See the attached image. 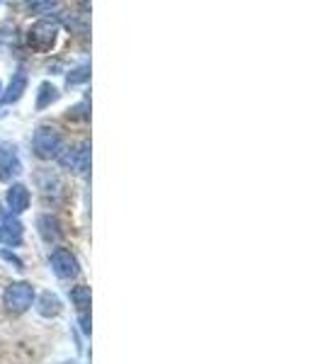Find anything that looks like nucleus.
<instances>
[{"instance_id": "obj_1", "label": "nucleus", "mask_w": 323, "mask_h": 364, "mask_svg": "<svg viewBox=\"0 0 323 364\" xmlns=\"http://www.w3.org/2000/svg\"><path fill=\"white\" fill-rule=\"evenodd\" d=\"M32 301H34V286L27 284V282H13V284L5 286L3 304L13 314H24L32 306Z\"/></svg>"}, {"instance_id": "obj_2", "label": "nucleus", "mask_w": 323, "mask_h": 364, "mask_svg": "<svg viewBox=\"0 0 323 364\" xmlns=\"http://www.w3.org/2000/svg\"><path fill=\"white\" fill-rule=\"evenodd\" d=\"M32 146L34 153L39 158H56L61 153V134L54 129V126H39L32 136Z\"/></svg>"}, {"instance_id": "obj_3", "label": "nucleus", "mask_w": 323, "mask_h": 364, "mask_svg": "<svg viewBox=\"0 0 323 364\" xmlns=\"http://www.w3.org/2000/svg\"><path fill=\"white\" fill-rule=\"evenodd\" d=\"M56 158H59L61 168H66V170L85 173L90 168V146L88 143H80V146L66 148V151H61Z\"/></svg>"}, {"instance_id": "obj_4", "label": "nucleus", "mask_w": 323, "mask_h": 364, "mask_svg": "<svg viewBox=\"0 0 323 364\" xmlns=\"http://www.w3.org/2000/svg\"><path fill=\"white\" fill-rule=\"evenodd\" d=\"M49 263L54 275L61 277V279H71V277L78 275V260H76V255L69 248H54Z\"/></svg>"}, {"instance_id": "obj_5", "label": "nucleus", "mask_w": 323, "mask_h": 364, "mask_svg": "<svg viewBox=\"0 0 323 364\" xmlns=\"http://www.w3.org/2000/svg\"><path fill=\"white\" fill-rule=\"evenodd\" d=\"M29 44L34 46V49H51V44H54L56 39V24L51 22V20H39L37 24H32L29 27Z\"/></svg>"}, {"instance_id": "obj_6", "label": "nucleus", "mask_w": 323, "mask_h": 364, "mask_svg": "<svg viewBox=\"0 0 323 364\" xmlns=\"http://www.w3.org/2000/svg\"><path fill=\"white\" fill-rule=\"evenodd\" d=\"M20 173H22V163L17 158V148L3 143L0 146V180H10Z\"/></svg>"}, {"instance_id": "obj_7", "label": "nucleus", "mask_w": 323, "mask_h": 364, "mask_svg": "<svg viewBox=\"0 0 323 364\" xmlns=\"http://www.w3.org/2000/svg\"><path fill=\"white\" fill-rule=\"evenodd\" d=\"M22 224L15 217H5L0 221V243L3 245H20L22 243Z\"/></svg>"}, {"instance_id": "obj_8", "label": "nucleus", "mask_w": 323, "mask_h": 364, "mask_svg": "<svg viewBox=\"0 0 323 364\" xmlns=\"http://www.w3.org/2000/svg\"><path fill=\"white\" fill-rule=\"evenodd\" d=\"M8 207L13 214H22L27 212L29 207V189L24 187V184H13V187L8 189Z\"/></svg>"}, {"instance_id": "obj_9", "label": "nucleus", "mask_w": 323, "mask_h": 364, "mask_svg": "<svg viewBox=\"0 0 323 364\" xmlns=\"http://www.w3.org/2000/svg\"><path fill=\"white\" fill-rule=\"evenodd\" d=\"M37 226H39V235H42L46 243H59L61 240V228L54 217H49V214H46V217H39Z\"/></svg>"}, {"instance_id": "obj_10", "label": "nucleus", "mask_w": 323, "mask_h": 364, "mask_svg": "<svg viewBox=\"0 0 323 364\" xmlns=\"http://www.w3.org/2000/svg\"><path fill=\"white\" fill-rule=\"evenodd\" d=\"M37 311L39 316H44V319H51V316H59L61 314V301L56 294H51V291H44L42 296H39L37 301Z\"/></svg>"}, {"instance_id": "obj_11", "label": "nucleus", "mask_w": 323, "mask_h": 364, "mask_svg": "<svg viewBox=\"0 0 323 364\" xmlns=\"http://www.w3.org/2000/svg\"><path fill=\"white\" fill-rule=\"evenodd\" d=\"M24 88H27V73H24V71H17V75H15L8 92H5V102H17L20 97H22Z\"/></svg>"}, {"instance_id": "obj_12", "label": "nucleus", "mask_w": 323, "mask_h": 364, "mask_svg": "<svg viewBox=\"0 0 323 364\" xmlns=\"http://www.w3.org/2000/svg\"><path fill=\"white\" fill-rule=\"evenodd\" d=\"M71 301H73V306L78 309V314H85L90 306V286L85 284H78L71 289Z\"/></svg>"}, {"instance_id": "obj_13", "label": "nucleus", "mask_w": 323, "mask_h": 364, "mask_svg": "<svg viewBox=\"0 0 323 364\" xmlns=\"http://www.w3.org/2000/svg\"><path fill=\"white\" fill-rule=\"evenodd\" d=\"M59 100V90L54 88L51 83H42L39 85V97H37V107L39 110H44V107H49L51 102Z\"/></svg>"}, {"instance_id": "obj_14", "label": "nucleus", "mask_w": 323, "mask_h": 364, "mask_svg": "<svg viewBox=\"0 0 323 364\" xmlns=\"http://www.w3.org/2000/svg\"><path fill=\"white\" fill-rule=\"evenodd\" d=\"M88 80V66H80L76 68L73 73L69 75V85H78V83H85Z\"/></svg>"}, {"instance_id": "obj_15", "label": "nucleus", "mask_w": 323, "mask_h": 364, "mask_svg": "<svg viewBox=\"0 0 323 364\" xmlns=\"http://www.w3.org/2000/svg\"><path fill=\"white\" fill-rule=\"evenodd\" d=\"M27 3L34 13H49V10L56 5V0H27Z\"/></svg>"}, {"instance_id": "obj_16", "label": "nucleus", "mask_w": 323, "mask_h": 364, "mask_svg": "<svg viewBox=\"0 0 323 364\" xmlns=\"http://www.w3.org/2000/svg\"><path fill=\"white\" fill-rule=\"evenodd\" d=\"M0 255H3V258L8 260V263H15V265H17V270H22V260H17L13 253H8V250H0Z\"/></svg>"}]
</instances>
